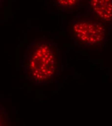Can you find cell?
Returning a JSON list of instances; mask_svg holds the SVG:
<instances>
[{
    "instance_id": "6da1fadb",
    "label": "cell",
    "mask_w": 112,
    "mask_h": 126,
    "mask_svg": "<svg viewBox=\"0 0 112 126\" xmlns=\"http://www.w3.org/2000/svg\"><path fill=\"white\" fill-rule=\"evenodd\" d=\"M60 49L53 41L42 38L32 39L26 48L22 67L31 84L45 85L59 79L61 71Z\"/></svg>"
},
{
    "instance_id": "3957f363",
    "label": "cell",
    "mask_w": 112,
    "mask_h": 126,
    "mask_svg": "<svg viewBox=\"0 0 112 126\" xmlns=\"http://www.w3.org/2000/svg\"><path fill=\"white\" fill-rule=\"evenodd\" d=\"M93 15L105 25L112 22V0H87Z\"/></svg>"
},
{
    "instance_id": "7a4b0ae2",
    "label": "cell",
    "mask_w": 112,
    "mask_h": 126,
    "mask_svg": "<svg viewBox=\"0 0 112 126\" xmlns=\"http://www.w3.org/2000/svg\"><path fill=\"white\" fill-rule=\"evenodd\" d=\"M68 33L74 43L86 47L102 46L106 35L105 24L93 15L74 16L69 22Z\"/></svg>"
},
{
    "instance_id": "8992f818",
    "label": "cell",
    "mask_w": 112,
    "mask_h": 126,
    "mask_svg": "<svg viewBox=\"0 0 112 126\" xmlns=\"http://www.w3.org/2000/svg\"><path fill=\"white\" fill-rule=\"evenodd\" d=\"M3 1V0H0V8H1V7H2V6Z\"/></svg>"
},
{
    "instance_id": "277c9868",
    "label": "cell",
    "mask_w": 112,
    "mask_h": 126,
    "mask_svg": "<svg viewBox=\"0 0 112 126\" xmlns=\"http://www.w3.org/2000/svg\"><path fill=\"white\" fill-rule=\"evenodd\" d=\"M53 5L58 10L72 12L79 8L84 0H51Z\"/></svg>"
},
{
    "instance_id": "5b68a950",
    "label": "cell",
    "mask_w": 112,
    "mask_h": 126,
    "mask_svg": "<svg viewBox=\"0 0 112 126\" xmlns=\"http://www.w3.org/2000/svg\"><path fill=\"white\" fill-rule=\"evenodd\" d=\"M9 124L8 112L2 106L0 105V126H8Z\"/></svg>"
}]
</instances>
